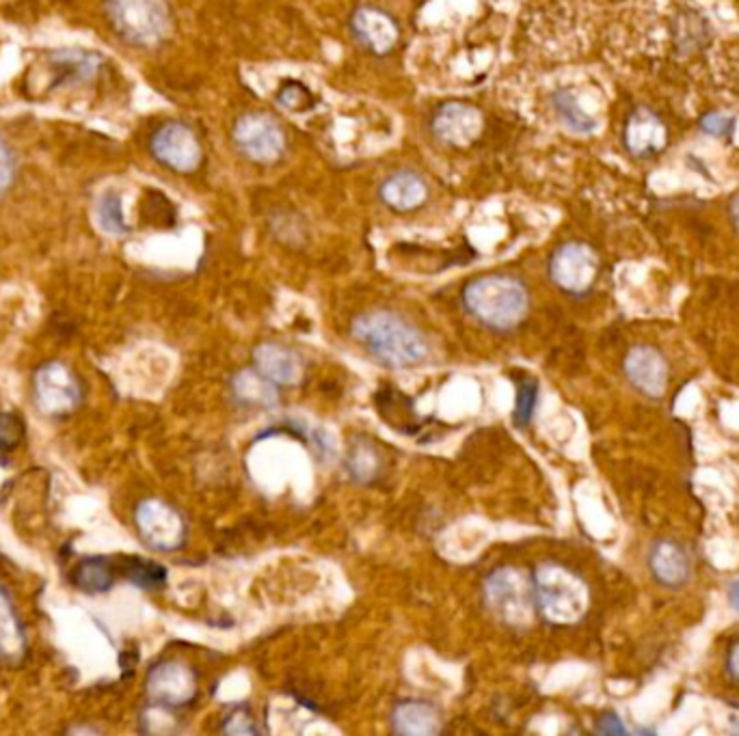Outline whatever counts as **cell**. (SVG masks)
Instances as JSON below:
<instances>
[{
	"mask_svg": "<svg viewBox=\"0 0 739 736\" xmlns=\"http://www.w3.org/2000/svg\"><path fill=\"white\" fill-rule=\"evenodd\" d=\"M729 214H731L733 227L739 231V191L736 193V197L731 199V204H729Z\"/></svg>",
	"mask_w": 739,
	"mask_h": 736,
	"instance_id": "36",
	"label": "cell"
},
{
	"mask_svg": "<svg viewBox=\"0 0 739 736\" xmlns=\"http://www.w3.org/2000/svg\"><path fill=\"white\" fill-rule=\"evenodd\" d=\"M11 180H13V156L4 145V141L0 139V193L9 188Z\"/></svg>",
	"mask_w": 739,
	"mask_h": 736,
	"instance_id": "31",
	"label": "cell"
},
{
	"mask_svg": "<svg viewBox=\"0 0 739 736\" xmlns=\"http://www.w3.org/2000/svg\"><path fill=\"white\" fill-rule=\"evenodd\" d=\"M698 126H700V130L705 134H709L714 139H727L733 132V128H736V119L731 115H727V112L709 110V112H705L700 117Z\"/></svg>",
	"mask_w": 739,
	"mask_h": 736,
	"instance_id": "27",
	"label": "cell"
},
{
	"mask_svg": "<svg viewBox=\"0 0 739 736\" xmlns=\"http://www.w3.org/2000/svg\"><path fill=\"white\" fill-rule=\"evenodd\" d=\"M234 141L245 156L258 162H275L286 148L279 123L260 112H251L238 119L234 128Z\"/></svg>",
	"mask_w": 739,
	"mask_h": 736,
	"instance_id": "9",
	"label": "cell"
},
{
	"mask_svg": "<svg viewBox=\"0 0 739 736\" xmlns=\"http://www.w3.org/2000/svg\"><path fill=\"white\" fill-rule=\"evenodd\" d=\"M649 571L662 587L679 589L692 577L689 553L675 540H660L649 553Z\"/></svg>",
	"mask_w": 739,
	"mask_h": 736,
	"instance_id": "14",
	"label": "cell"
},
{
	"mask_svg": "<svg viewBox=\"0 0 739 736\" xmlns=\"http://www.w3.org/2000/svg\"><path fill=\"white\" fill-rule=\"evenodd\" d=\"M22 439V423L11 413H0V450H13Z\"/></svg>",
	"mask_w": 739,
	"mask_h": 736,
	"instance_id": "28",
	"label": "cell"
},
{
	"mask_svg": "<svg viewBox=\"0 0 739 736\" xmlns=\"http://www.w3.org/2000/svg\"><path fill=\"white\" fill-rule=\"evenodd\" d=\"M534 404H536V382L526 380L520 387V396H517V411H515V420L520 425H526L532 413H534Z\"/></svg>",
	"mask_w": 739,
	"mask_h": 736,
	"instance_id": "29",
	"label": "cell"
},
{
	"mask_svg": "<svg viewBox=\"0 0 739 736\" xmlns=\"http://www.w3.org/2000/svg\"><path fill=\"white\" fill-rule=\"evenodd\" d=\"M197 693L193 672L178 661H167L157 665L148 677V695L160 706H182L189 704Z\"/></svg>",
	"mask_w": 739,
	"mask_h": 736,
	"instance_id": "12",
	"label": "cell"
},
{
	"mask_svg": "<svg viewBox=\"0 0 739 736\" xmlns=\"http://www.w3.org/2000/svg\"><path fill=\"white\" fill-rule=\"evenodd\" d=\"M26 652L24 627L15 614L13 600L0 585V661L18 663Z\"/></svg>",
	"mask_w": 739,
	"mask_h": 736,
	"instance_id": "18",
	"label": "cell"
},
{
	"mask_svg": "<svg viewBox=\"0 0 739 736\" xmlns=\"http://www.w3.org/2000/svg\"><path fill=\"white\" fill-rule=\"evenodd\" d=\"M232 391L240 404L254 409H272L279 400L275 387L260 371L236 374L232 380Z\"/></svg>",
	"mask_w": 739,
	"mask_h": 736,
	"instance_id": "22",
	"label": "cell"
},
{
	"mask_svg": "<svg viewBox=\"0 0 739 736\" xmlns=\"http://www.w3.org/2000/svg\"><path fill=\"white\" fill-rule=\"evenodd\" d=\"M256 366L270 382L279 385H294L303 371L301 359L292 350L277 344H265L256 350Z\"/></svg>",
	"mask_w": 739,
	"mask_h": 736,
	"instance_id": "16",
	"label": "cell"
},
{
	"mask_svg": "<svg viewBox=\"0 0 739 736\" xmlns=\"http://www.w3.org/2000/svg\"><path fill=\"white\" fill-rule=\"evenodd\" d=\"M98 223L105 229L106 234L113 236H124L128 231L126 225V216H124V208H121V195L117 193H105L98 202Z\"/></svg>",
	"mask_w": 739,
	"mask_h": 736,
	"instance_id": "25",
	"label": "cell"
},
{
	"mask_svg": "<svg viewBox=\"0 0 739 736\" xmlns=\"http://www.w3.org/2000/svg\"><path fill=\"white\" fill-rule=\"evenodd\" d=\"M225 730L232 733V735H249V733H256L254 722H251V717H247V715H234V717L227 722V728H225Z\"/></svg>",
	"mask_w": 739,
	"mask_h": 736,
	"instance_id": "33",
	"label": "cell"
},
{
	"mask_svg": "<svg viewBox=\"0 0 739 736\" xmlns=\"http://www.w3.org/2000/svg\"><path fill=\"white\" fill-rule=\"evenodd\" d=\"M463 299L470 314L493 328H511L528 312V292L511 277H482L468 285Z\"/></svg>",
	"mask_w": 739,
	"mask_h": 736,
	"instance_id": "2",
	"label": "cell"
},
{
	"mask_svg": "<svg viewBox=\"0 0 739 736\" xmlns=\"http://www.w3.org/2000/svg\"><path fill=\"white\" fill-rule=\"evenodd\" d=\"M394 728L400 735L428 736L437 735L441 724H439V713L426 704V702H403L394 711Z\"/></svg>",
	"mask_w": 739,
	"mask_h": 736,
	"instance_id": "20",
	"label": "cell"
},
{
	"mask_svg": "<svg viewBox=\"0 0 739 736\" xmlns=\"http://www.w3.org/2000/svg\"><path fill=\"white\" fill-rule=\"evenodd\" d=\"M599 272L597 253L583 242L563 245L549 263V274L558 288L571 294L590 290Z\"/></svg>",
	"mask_w": 739,
	"mask_h": 736,
	"instance_id": "8",
	"label": "cell"
},
{
	"mask_svg": "<svg viewBox=\"0 0 739 736\" xmlns=\"http://www.w3.org/2000/svg\"><path fill=\"white\" fill-rule=\"evenodd\" d=\"M597 730H599V733H603V735H628V733H630V730H628V726L623 724V719H621L619 715H614V713H610V715L601 717V719H599V726H597Z\"/></svg>",
	"mask_w": 739,
	"mask_h": 736,
	"instance_id": "32",
	"label": "cell"
},
{
	"mask_svg": "<svg viewBox=\"0 0 739 736\" xmlns=\"http://www.w3.org/2000/svg\"><path fill=\"white\" fill-rule=\"evenodd\" d=\"M353 335L370 353L392 368H409L424 361L428 344L409 322L389 312H372L353 322Z\"/></svg>",
	"mask_w": 739,
	"mask_h": 736,
	"instance_id": "1",
	"label": "cell"
},
{
	"mask_svg": "<svg viewBox=\"0 0 739 736\" xmlns=\"http://www.w3.org/2000/svg\"><path fill=\"white\" fill-rule=\"evenodd\" d=\"M355 35L374 53H385L396 44V24L378 9H360L353 18Z\"/></svg>",
	"mask_w": 739,
	"mask_h": 736,
	"instance_id": "17",
	"label": "cell"
},
{
	"mask_svg": "<svg viewBox=\"0 0 739 736\" xmlns=\"http://www.w3.org/2000/svg\"><path fill=\"white\" fill-rule=\"evenodd\" d=\"M534 592L543 616L558 625L580 620L588 607V589L583 581L556 564H545L536 571Z\"/></svg>",
	"mask_w": 739,
	"mask_h": 736,
	"instance_id": "3",
	"label": "cell"
},
{
	"mask_svg": "<svg viewBox=\"0 0 739 736\" xmlns=\"http://www.w3.org/2000/svg\"><path fill=\"white\" fill-rule=\"evenodd\" d=\"M126 577L130 578L135 585L146 587V589H154L164 583V569H160L159 564L154 562H146V560H135L132 564H128L126 569Z\"/></svg>",
	"mask_w": 739,
	"mask_h": 736,
	"instance_id": "26",
	"label": "cell"
},
{
	"mask_svg": "<svg viewBox=\"0 0 739 736\" xmlns=\"http://www.w3.org/2000/svg\"><path fill=\"white\" fill-rule=\"evenodd\" d=\"M727 596H729V605L733 607V611L739 614V578H736L729 589H727Z\"/></svg>",
	"mask_w": 739,
	"mask_h": 736,
	"instance_id": "35",
	"label": "cell"
},
{
	"mask_svg": "<svg viewBox=\"0 0 739 736\" xmlns=\"http://www.w3.org/2000/svg\"><path fill=\"white\" fill-rule=\"evenodd\" d=\"M625 376L646 398H662L668 385V364L653 346H635L625 357Z\"/></svg>",
	"mask_w": 739,
	"mask_h": 736,
	"instance_id": "13",
	"label": "cell"
},
{
	"mask_svg": "<svg viewBox=\"0 0 739 736\" xmlns=\"http://www.w3.org/2000/svg\"><path fill=\"white\" fill-rule=\"evenodd\" d=\"M152 152L160 162L175 171H193L202 159L197 137L184 123L162 126L152 139Z\"/></svg>",
	"mask_w": 739,
	"mask_h": 736,
	"instance_id": "11",
	"label": "cell"
},
{
	"mask_svg": "<svg viewBox=\"0 0 739 736\" xmlns=\"http://www.w3.org/2000/svg\"><path fill=\"white\" fill-rule=\"evenodd\" d=\"M117 578L115 566L106 558H89L81 562L74 571V583L87 594H103L113 587Z\"/></svg>",
	"mask_w": 739,
	"mask_h": 736,
	"instance_id": "24",
	"label": "cell"
},
{
	"mask_svg": "<svg viewBox=\"0 0 739 736\" xmlns=\"http://www.w3.org/2000/svg\"><path fill=\"white\" fill-rule=\"evenodd\" d=\"M623 143L634 159L646 160L662 154L668 145V128L649 106H638L628 117Z\"/></svg>",
	"mask_w": 739,
	"mask_h": 736,
	"instance_id": "10",
	"label": "cell"
},
{
	"mask_svg": "<svg viewBox=\"0 0 739 736\" xmlns=\"http://www.w3.org/2000/svg\"><path fill=\"white\" fill-rule=\"evenodd\" d=\"M117 31L132 44L152 46L169 31V9L164 0H108Z\"/></svg>",
	"mask_w": 739,
	"mask_h": 736,
	"instance_id": "4",
	"label": "cell"
},
{
	"mask_svg": "<svg viewBox=\"0 0 739 736\" xmlns=\"http://www.w3.org/2000/svg\"><path fill=\"white\" fill-rule=\"evenodd\" d=\"M727 672L736 683H739V641L731 646V650L727 654Z\"/></svg>",
	"mask_w": 739,
	"mask_h": 736,
	"instance_id": "34",
	"label": "cell"
},
{
	"mask_svg": "<svg viewBox=\"0 0 739 736\" xmlns=\"http://www.w3.org/2000/svg\"><path fill=\"white\" fill-rule=\"evenodd\" d=\"M432 128L443 143L468 145L480 134L482 117L472 106L448 105L437 112Z\"/></svg>",
	"mask_w": 739,
	"mask_h": 736,
	"instance_id": "15",
	"label": "cell"
},
{
	"mask_svg": "<svg viewBox=\"0 0 739 736\" xmlns=\"http://www.w3.org/2000/svg\"><path fill=\"white\" fill-rule=\"evenodd\" d=\"M551 105L567 130L576 134H592L599 130V121L581 106L580 98L571 89H558L551 96Z\"/></svg>",
	"mask_w": 739,
	"mask_h": 736,
	"instance_id": "23",
	"label": "cell"
},
{
	"mask_svg": "<svg viewBox=\"0 0 739 736\" xmlns=\"http://www.w3.org/2000/svg\"><path fill=\"white\" fill-rule=\"evenodd\" d=\"M426 184L416 173H396L381 186L383 202L394 210H414L426 199Z\"/></svg>",
	"mask_w": 739,
	"mask_h": 736,
	"instance_id": "19",
	"label": "cell"
},
{
	"mask_svg": "<svg viewBox=\"0 0 739 736\" xmlns=\"http://www.w3.org/2000/svg\"><path fill=\"white\" fill-rule=\"evenodd\" d=\"M310 94L308 91H301V87L292 85V87H286L281 94H279V105L286 106L288 110H301L303 106L310 105Z\"/></svg>",
	"mask_w": 739,
	"mask_h": 736,
	"instance_id": "30",
	"label": "cell"
},
{
	"mask_svg": "<svg viewBox=\"0 0 739 736\" xmlns=\"http://www.w3.org/2000/svg\"><path fill=\"white\" fill-rule=\"evenodd\" d=\"M135 523L143 542L157 551H173L184 542L180 515L159 499L141 501L135 512Z\"/></svg>",
	"mask_w": 739,
	"mask_h": 736,
	"instance_id": "7",
	"label": "cell"
},
{
	"mask_svg": "<svg viewBox=\"0 0 739 736\" xmlns=\"http://www.w3.org/2000/svg\"><path fill=\"white\" fill-rule=\"evenodd\" d=\"M33 402L44 415H67L81 407L83 385L65 364L51 361L35 371Z\"/></svg>",
	"mask_w": 739,
	"mask_h": 736,
	"instance_id": "5",
	"label": "cell"
},
{
	"mask_svg": "<svg viewBox=\"0 0 739 736\" xmlns=\"http://www.w3.org/2000/svg\"><path fill=\"white\" fill-rule=\"evenodd\" d=\"M491 609L508 625H524L529 618L528 581L515 569H502L486 581Z\"/></svg>",
	"mask_w": 739,
	"mask_h": 736,
	"instance_id": "6",
	"label": "cell"
},
{
	"mask_svg": "<svg viewBox=\"0 0 739 736\" xmlns=\"http://www.w3.org/2000/svg\"><path fill=\"white\" fill-rule=\"evenodd\" d=\"M709 35L707 20L694 9L679 11L673 20V42L682 54L700 53L709 44Z\"/></svg>",
	"mask_w": 739,
	"mask_h": 736,
	"instance_id": "21",
	"label": "cell"
}]
</instances>
